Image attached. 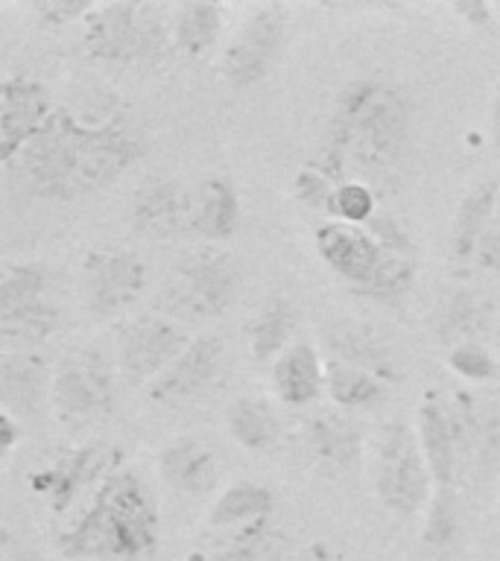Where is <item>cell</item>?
<instances>
[{"instance_id": "cell-1", "label": "cell", "mask_w": 500, "mask_h": 561, "mask_svg": "<svg viewBox=\"0 0 500 561\" xmlns=\"http://www.w3.org/2000/svg\"><path fill=\"white\" fill-rule=\"evenodd\" d=\"M416 152V96L398 79L372 73L340 88L314 164L333 182H363L380 196L401 187Z\"/></svg>"}, {"instance_id": "cell-2", "label": "cell", "mask_w": 500, "mask_h": 561, "mask_svg": "<svg viewBox=\"0 0 500 561\" xmlns=\"http://www.w3.org/2000/svg\"><path fill=\"white\" fill-rule=\"evenodd\" d=\"M144 152L147 144L123 114L88 123L56 108L9 170H18L38 199L68 205L121 182Z\"/></svg>"}, {"instance_id": "cell-3", "label": "cell", "mask_w": 500, "mask_h": 561, "mask_svg": "<svg viewBox=\"0 0 500 561\" xmlns=\"http://www.w3.org/2000/svg\"><path fill=\"white\" fill-rule=\"evenodd\" d=\"M61 556L79 561H144L161 543L156 491L132 468H117L61 524L53 526Z\"/></svg>"}, {"instance_id": "cell-4", "label": "cell", "mask_w": 500, "mask_h": 561, "mask_svg": "<svg viewBox=\"0 0 500 561\" xmlns=\"http://www.w3.org/2000/svg\"><path fill=\"white\" fill-rule=\"evenodd\" d=\"M173 7L149 0L96 3L82 24V50L96 65L129 70H152L173 53L170 30Z\"/></svg>"}, {"instance_id": "cell-5", "label": "cell", "mask_w": 500, "mask_h": 561, "mask_svg": "<svg viewBox=\"0 0 500 561\" xmlns=\"http://www.w3.org/2000/svg\"><path fill=\"white\" fill-rule=\"evenodd\" d=\"M366 468L377 503L393 517L410 520L430 506L433 480L421 450L419 430L407 421H386L368 436Z\"/></svg>"}, {"instance_id": "cell-6", "label": "cell", "mask_w": 500, "mask_h": 561, "mask_svg": "<svg viewBox=\"0 0 500 561\" xmlns=\"http://www.w3.org/2000/svg\"><path fill=\"white\" fill-rule=\"evenodd\" d=\"M237 289H240V266L235 254L202 249L184 257L170 272V278L158 289L152 313L167 316L184 328L214 322L235 305Z\"/></svg>"}, {"instance_id": "cell-7", "label": "cell", "mask_w": 500, "mask_h": 561, "mask_svg": "<svg viewBox=\"0 0 500 561\" xmlns=\"http://www.w3.org/2000/svg\"><path fill=\"white\" fill-rule=\"evenodd\" d=\"M117 398V359L103 345H77L53 368L50 401L65 424L109 415Z\"/></svg>"}, {"instance_id": "cell-8", "label": "cell", "mask_w": 500, "mask_h": 561, "mask_svg": "<svg viewBox=\"0 0 500 561\" xmlns=\"http://www.w3.org/2000/svg\"><path fill=\"white\" fill-rule=\"evenodd\" d=\"M123 468L121 447L91 442V445L70 447L59 454L50 465L30 473V489L42 494L56 524L68 520L100 485Z\"/></svg>"}, {"instance_id": "cell-9", "label": "cell", "mask_w": 500, "mask_h": 561, "mask_svg": "<svg viewBox=\"0 0 500 561\" xmlns=\"http://www.w3.org/2000/svg\"><path fill=\"white\" fill-rule=\"evenodd\" d=\"M184 324L161 313L132 316L114 331V359L117 371L129 386H152L175 357L191 345Z\"/></svg>"}, {"instance_id": "cell-10", "label": "cell", "mask_w": 500, "mask_h": 561, "mask_svg": "<svg viewBox=\"0 0 500 561\" xmlns=\"http://www.w3.org/2000/svg\"><path fill=\"white\" fill-rule=\"evenodd\" d=\"M289 12L281 3H261L243 18L235 38L219 53V73L237 91L258 85L279 65L287 42Z\"/></svg>"}, {"instance_id": "cell-11", "label": "cell", "mask_w": 500, "mask_h": 561, "mask_svg": "<svg viewBox=\"0 0 500 561\" xmlns=\"http://www.w3.org/2000/svg\"><path fill=\"white\" fill-rule=\"evenodd\" d=\"M149 284V266L129 249H94L82 261V289L88 313L94 319L129 310Z\"/></svg>"}, {"instance_id": "cell-12", "label": "cell", "mask_w": 500, "mask_h": 561, "mask_svg": "<svg viewBox=\"0 0 500 561\" xmlns=\"http://www.w3.org/2000/svg\"><path fill=\"white\" fill-rule=\"evenodd\" d=\"M416 430H419L421 450H424L430 480H433V497H456V489L463 485V459H459V442H456L451 392L436 386L424 392Z\"/></svg>"}, {"instance_id": "cell-13", "label": "cell", "mask_w": 500, "mask_h": 561, "mask_svg": "<svg viewBox=\"0 0 500 561\" xmlns=\"http://www.w3.org/2000/svg\"><path fill=\"white\" fill-rule=\"evenodd\" d=\"M50 88L26 73H12L0 82V161L12 167L30 140L50 121Z\"/></svg>"}, {"instance_id": "cell-14", "label": "cell", "mask_w": 500, "mask_h": 561, "mask_svg": "<svg viewBox=\"0 0 500 561\" xmlns=\"http://www.w3.org/2000/svg\"><path fill=\"white\" fill-rule=\"evenodd\" d=\"M316 254L322 263L357 296L366 289L386 261V249L368 234L366 228L345 226V222H325L316 228Z\"/></svg>"}, {"instance_id": "cell-15", "label": "cell", "mask_w": 500, "mask_h": 561, "mask_svg": "<svg viewBox=\"0 0 500 561\" xmlns=\"http://www.w3.org/2000/svg\"><path fill=\"white\" fill-rule=\"evenodd\" d=\"M226 366V345L217 333H200L191 345L175 357V363L149 386V398L156 403L200 401L202 394L217 386Z\"/></svg>"}, {"instance_id": "cell-16", "label": "cell", "mask_w": 500, "mask_h": 561, "mask_svg": "<svg viewBox=\"0 0 500 561\" xmlns=\"http://www.w3.org/2000/svg\"><path fill=\"white\" fill-rule=\"evenodd\" d=\"M132 228L147 240H191V184L179 179H149L129 205Z\"/></svg>"}, {"instance_id": "cell-17", "label": "cell", "mask_w": 500, "mask_h": 561, "mask_svg": "<svg viewBox=\"0 0 500 561\" xmlns=\"http://www.w3.org/2000/svg\"><path fill=\"white\" fill-rule=\"evenodd\" d=\"M325 345L331 351V359H340L345 366L375 375L384 383L401 380V354L395 342L375 324L357 322V319H337L325 324Z\"/></svg>"}, {"instance_id": "cell-18", "label": "cell", "mask_w": 500, "mask_h": 561, "mask_svg": "<svg viewBox=\"0 0 500 561\" xmlns=\"http://www.w3.org/2000/svg\"><path fill=\"white\" fill-rule=\"evenodd\" d=\"M500 307L480 289L456 287L439 298L430 313V333L447 351L465 342H491Z\"/></svg>"}, {"instance_id": "cell-19", "label": "cell", "mask_w": 500, "mask_h": 561, "mask_svg": "<svg viewBox=\"0 0 500 561\" xmlns=\"http://www.w3.org/2000/svg\"><path fill=\"white\" fill-rule=\"evenodd\" d=\"M158 473L179 494H208L219 482L217 450L200 436H175L158 450Z\"/></svg>"}, {"instance_id": "cell-20", "label": "cell", "mask_w": 500, "mask_h": 561, "mask_svg": "<svg viewBox=\"0 0 500 561\" xmlns=\"http://www.w3.org/2000/svg\"><path fill=\"white\" fill-rule=\"evenodd\" d=\"M53 389L50 363L42 351H7L0 354V401L15 419H26L44 407Z\"/></svg>"}, {"instance_id": "cell-21", "label": "cell", "mask_w": 500, "mask_h": 561, "mask_svg": "<svg viewBox=\"0 0 500 561\" xmlns=\"http://www.w3.org/2000/svg\"><path fill=\"white\" fill-rule=\"evenodd\" d=\"M240 226V193L226 175H208L191 184V240L226 243Z\"/></svg>"}, {"instance_id": "cell-22", "label": "cell", "mask_w": 500, "mask_h": 561, "mask_svg": "<svg viewBox=\"0 0 500 561\" xmlns=\"http://www.w3.org/2000/svg\"><path fill=\"white\" fill-rule=\"evenodd\" d=\"M272 392L284 407L302 410L325 392V359L314 342L296 340L270 368Z\"/></svg>"}, {"instance_id": "cell-23", "label": "cell", "mask_w": 500, "mask_h": 561, "mask_svg": "<svg viewBox=\"0 0 500 561\" xmlns=\"http://www.w3.org/2000/svg\"><path fill=\"white\" fill-rule=\"evenodd\" d=\"M307 442L325 465L337 471H351L366 462V442L357 421L342 410H322L307 419Z\"/></svg>"}, {"instance_id": "cell-24", "label": "cell", "mask_w": 500, "mask_h": 561, "mask_svg": "<svg viewBox=\"0 0 500 561\" xmlns=\"http://www.w3.org/2000/svg\"><path fill=\"white\" fill-rule=\"evenodd\" d=\"M500 205V179H486L465 193L451 226V254L456 266L477 263V252Z\"/></svg>"}, {"instance_id": "cell-25", "label": "cell", "mask_w": 500, "mask_h": 561, "mask_svg": "<svg viewBox=\"0 0 500 561\" xmlns=\"http://www.w3.org/2000/svg\"><path fill=\"white\" fill-rule=\"evenodd\" d=\"M226 427L246 454H270L281 442L279 412L261 394H237L226 407Z\"/></svg>"}, {"instance_id": "cell-26", "label": "cell", "mask_w": 500, "mask_h": 561, "mask_svg": "<svg viewBox=\"0 0 500 561\" xmlns=\"http://www.w3.org/2000/svg\"><path fill=\"white\" fill-rule=\"evenodd\" d=\"M173 50L188 59H202L219 44L226 30V7L219 3H179L170 18Z\"/></svg>"}, {"instance_id": "cell-27", "label": "cell", "mask_w": 500, "mask_h": 561, "mask_svg": "<svg viewBox=\"0 0 500 561\" xmlns=\"http://www.w3.org/2000/svg\"><path fill=\"white\" fill-rule=\"evenodd\" d=\"M275 508V494L266 485L252 480L231 482L226 491H219L214 506L208 512V526L217 533H231L240 526L270 520Z\"/></svg>"}, {"instance_id": "cell-28", "label": "cell", "mask_w": 500, "mask_h": 561, "mask_svg": "<svg viewBox=\"0 0 500 561\" xmlns=\"http://www.w3.org/2000/svg\"><path fill=\"white\" fill-rule=\"evenodd\" d=\"M500 482V394H477V424H474V454L468 471V489L482 494Z\"/></svg>"}, {"instance_id": "cell-29", "label": "cell", "mask_w": 500, "mask_h": 561, "mask_svg": "<svg viewBox=\"0 0 500 561\" xmlns=\"http://www.w3.org/2000/svg\"><path fill=\"white\" fill-rule=\"evenodd\" d=\"M296 307L287 298L272 296L246 324V340L254 363H275L293 345Z\"/></svg>"}, {"instance_id": "cell-30", "label": "cell", "mask_w": 500, "mask_h": 561, "mask_svg": "<svg viewBox=\"0 0 500 561\" xmlns=\"http://www.w3.org/2000/svg\"><path fill=\"white\" fill-rule=\"evenodd\" d=\"M293 552L289 538L270 520L240 526L211 550L208 561H287Z\"/></svg>"}, {"instance_id": "cell-31", "label": "cell", "mask_w": 500, "mask_h": 561, "mask_svg": "<svg viewBox=\"0 0 500 561\" xmlns=\"http://www.w3.org/2000/svg\"><path fill=\"white\" fill-rule=\"evenodd\" d=\"M384 380H377L368 371H360L354 366H345L340 359H325V392L337 403L342 412H360L375 410L386 401Z\"/></svg>"}, {"instance_id": "cell-32", "label": "cell", "mask_w": 500, "mask_h": 561, "mask_svg": "<svg viewBox=\"0 0 500 561\" xmlns=\"http://www.w3.org/2000/svg\"><path fill=\"white\" fill-rule=\"evenodd\" d=\"M59 328V307L50 305L47 298L15 310H0V342L7 351H33V345L50 340Z\"/></svg>"}, {"instance_id": "cell-33", "label": "cell", "mask_w": 500, "mask_h": 561, "mask_svg": "<svg viewBox=\"0 0 500 561\" xmlns=\"http://www.w3.org/2000/svg\"><path fill=\"white\" fill-rule=\"evenodd\" d=\"M47 293V270L35 261H3L0 263V310L44 301Z\"/></svg>"}, {"instance_id": "cell-34", "label": "cell", "mask_w": 500, "mask_h": 561, "mask_svg": "<svg viewBox=\"0 0 500 561\" xmlns=\"http://www.w3.org/2000/svg\"><path fill=\"white\" fill-rule=\"evenodd\" d=\"M377 199H380V196L363 182H354V179H351V182L337 184L331 205L333 222L366 228L368 222L380 214V210H377Z\"/></svg>"}, {"instance_id": "cell-35", "label": "cell", "mask_w": 500, "mask_h": 561, "mask_svg": "<svg viewBox=\"0 0 500 561\" xmlns=\"http://www.w3.org/2000/svg\"><path fill=\"white\" fill-rule=\"evenodd\" d=\"M447 366L468 383H495L500 377L498 354L489 342H465L447 351Z\"/></svg>"}, {"instance_id": "cell-36", "label": "cell", "mask_w": 500, "mask_h": 561, "mask_svg": "<svg viewBox=\"0 0 500 561\" xmlns=\"http://www.w3.org/2000/svg\"><path fill=\"white\" fill-rule=\"evenodd\" d=\"M337 184L331 175L319 170V167L310 161L293 175V193H296L298 205H305V208L316 210V214H328L331 217V205H333V191H337Z\"/></svg>"}, {"instance_id": "cell-37", "label": "cell", "mask_w": 500, "mask_h": 561, "mask_svg": "<svg viewBox=\"0 0 500 561\" xmlns=\"http://www.w3.org/2000/svg\"><path fill=\"white\" fill-rule=\"evenodd\" d=\"M94 7V0H33L26 3V12L44 30H65L68 24H86Z\"/></svg>"}, {"instance_id": "cell-38", "label": "cell", "mask_w": 500, "mask_h": 561, "mask_svg": "<svg viewBox=\"0 0 500 561\" xmlns=\"http://www.w3.org/2000/svg\"><path fill=\"white\" fill-rule=\"evenodd\" d=\"M366 231L375 237L377 243L384 245L386 252L404 254V257H419V245H416L410 231H407L398 219L389 217V214H377V217L366 226Z\"/></svg>"}, {"instance_id": "cell-39", "label": "cell", "mask_w": 500, "mask_h": 561, "mask_svg": "<svg viewBox=\"0 0 500 561\" xmlns=\"http://www.w3.org/2000/svg\"><path fill=\"white\" fill-rule=\"evenodd\" d=\"M451 12L471 30H489L495 24V18H498L500 7L486 3V0H456V3H451Z\"/></svg>"}, {"instance_id": "cell-40", "label": "cell", "mask_w": 500, "mask_h": 561, "mask_svg": "<svg viewBox=\"0 0 500 561\" xmlns=\"http://www.w3.org/2000/svg\"><path fill=\"white\" fill-rule=\"evenodd\" d=\"M477 266H480L482 272L500 275V205L495 219H491L489 231H486V237H482L480 252H477Z\"/></svg>"}, {"instance_id": "cell-41", "label": "cell", "mask_w": 500, "mask_h": 561, "mask_svg": "<svg viewBox=\"0 0 500 561\" xmlns=\"http://www.w3.org/2000/svg\"><path fill=\"white\" fill-rule=\"evenodd\" d=\"M21 438H24V424H21V419H15V415L7 410L0 412V459H3V462L15 454L18 445H21Z\"/></svg>"}, {"instance_id": "cell-42", "label": "cell", "mask_w": 500, "mask_h": 561, "mask_svg": "<svg viewBox=\"0 0 500 561\" xmlns=\"http://www.w3.org/2000/svg\"><path fill=\"white\" fill-rule=\"evenodd\" d=\"M287 561H340V559L333 556V550L328 547V543L310 541L305 543V547H298V550L289 552Z\"/></svg>"}, {"instance_id": "cell-43", "label": "cell", "mask_w": 500, "mask_h": 561, "mask_svg": "<svg viewBox=\"0 0 500 561\" xmlns=\"http://www.w3.org/2000/svg\"><path fill=\"white\" fill-rule=\"evenodd\" d=\"M3 561H44V559L38 556V550H33V547H26V543H12L7 538V541H3Z\"/></svg>"}, {"instance_id": "cell-44", "label": "cell", "mask_w": 500, "mask_h": 561, "mask_svg": "<svg viewBox=\"0 0 500 561\" xmlns=\"http://www.w3.org/2000/svg\"><path fill=\"white\" fill-rule=\"evenodd\" d=\"M491 144L500 156V85L495 91V100H491Z\"/></svg>"}, {"instance_id": "cell-45", "label": "cell", "mask_w": 500, "mask_h": 561, "mask_svg": "<svg viewBox=\"0 0 500 561\" xmlns=\"http://www.w3.org/2000/svg\"><path fill=\"white\" fill-rule=\"evenodd\" d=\"M491 348L498 354V363H500V316H498V328H495V340H491Z\"/></svg>"}]
</instances>
